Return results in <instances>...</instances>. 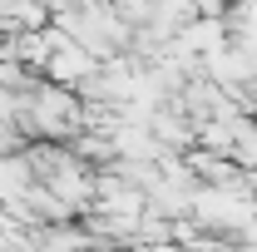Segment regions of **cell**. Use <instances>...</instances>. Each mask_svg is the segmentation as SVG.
Instances as JSON below:
<instances>
[{
	"label": "cell",
	"mask_w": 257,
	"mask_h": 252,
	"mask_svg": "<svg viewBox=\"0 0 257 252\" xmlns=\"http://www.w3.org/2000/svg\"><path fill=\"white\" fill-rule=\"evenodd\" d=\"M94 69H99V60L84 50V45H74V40L60 30V40L50 45V60H45V74H40V79H50V84H64V89H79V84H84Z\"/></svg>",
	"instance_id": "6da1fadb"
}]
</instances>
